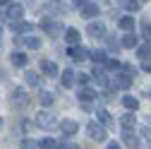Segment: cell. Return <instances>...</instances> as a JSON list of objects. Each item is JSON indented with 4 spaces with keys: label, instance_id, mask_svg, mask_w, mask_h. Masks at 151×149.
<instances>
[{
    "label": "cell",
    "instance_id": "obj_1",
    "mask_svg": "<svg viewBox=\"0 0 151 149\" xmlns=\"http://www.w3.org/2000/svg\"><path fill=\"white\" fill-rule=\"evenodd\" d=\"M36 123H39V127H43V130H53L55 125H58V120H55V116L50 113V111H41L39 118H36Z\"/></svg>",
    "mask_w": 151,
    "mask_h": 149
},
{
    "label": "cell",
    "instance_id": "obj_2",
    "mask_svg": "<svg viewBox=\"0 0 151 149\" xmlns=\"http://www.w3.org/2000/svg\"><path fill=\"white\" fill-rule=\"evenodd\" d=\"M86 132H89L91 140H96V142H103L106 135H108V132H106V127H103L101 123H89V125H86Z\"/></svg>",
    "mask_w": 151,
    "mask_h": 149
},
{
    "label": "cell",
    "instance_id": "obj_3",
    "mask_svg": "<svg viewBox=\"0 0 151 149\" xmlns=\"http://www.w3.org/2000/svg\"><path fill=\"white\" fill-rule=\"evenodd\" d=\"M41 29L48 36H60L63 34V24L60 22H53V20H41Z\"/></svg>",
    "mask_w": 151,
    "mask_h": 149
},
{
    "label": "cell",
    "instance_id": "obj_4",
    "mask_svg": "<svg viewBox=\"0 0 151 149\" xmlns=\"http://www.w3.org/2000/svg\"><path fill=\"white\" fill-rule=\"evenodd\" d=\"M67 55L72 60H77V63H84L86 58H89V51L84 48V46H70L67 48Z\"/></svg>",
    "mask_w": 151,
    "mask_h": 149
},
{
    "label": "cell",
    "instance_id": "obj_5",
    "mask_svg": "<svg viewBox=\"0 0 151 149\" xmlns=\"http://www.w3.org/2000/svg\"><path fill=\"white\" fill-rule=\"evenodd\" d=\"M5 14H7V20H22V17H24V5H19V3H10L7 10H5Z\"/></svg>",
    "mask_w": 151,
    "mask_h": 149
},
{
    "label": "cell",
    "instance_id": "obj_6",
    "mask_svg": "<svg viewBox=\"0 0 151 149\" xmlns=\"http://www.w3.org/2000/svg\"><path fill=\"white\" fill-rule=\"evenodd\" d=\"M60 130H63V135H65V137H72V135H77L79 125L74 123V120H70V118H65V120H60Z\"/></svg>",
    "mask_w": 151,
    "mask_h": 149
},
{
    "label": "cell",
    "instance_id": "obj_7",
    "mask_svg": "<svg viewBox=\"0 0 151 149\" xmlns=\"http://www.w3.org/2000/svg\"><path fill=\"white\" fill-rule=\"evenodd\" d=\"M129 84H132V74H127V72H118L115 82H113L115 89H129Z\"/></svg>",
    "mask_w": 151,
    "mask_h": 149
},
{
    "label": "cell",
    "instance_id": "obj_8",
    "mask_svg": "<svg viewBox=\"0 0 151 149\" xmlns=\"http://www.w3.org/2000/svg\"><path fill=\"white\" fill-rule=\"evenodd\" d=\"M86 34H89V36H93V39H99V36L103 39V36H106V27H103L101 22H91V24L86 27Z\"/></svg>",
    "mask_w": 151,
    "mask_h": 149
},
{
    "label": "cell",
    "instance_id": "obj_9",
    "mask_svg": "<svg viewBox=\"0 0 151 149\" xmlns=\"http://www.w3.org/2000/svg\"><path fill=\"white\" fill-rule=\"evenodd\" d=\"M96 96H99V91L91 89V87H82V89H79V101H82V103H89V101H93Z\"/></svg>",
    "mask_w": 151,
    "mask_h": 149
},
{
    "label": "cell",
    "instance_id": "obj_10",
    "mask_svg": "<svg viewBox=\"0 0 151 149\" xmlns=\"http://www.w3.org/2000/svg\"><path fill=\"white\" fill-rule=\"evenodd\" d=\"M99 12H101V7H99L96 3H86V5L82 7V17H86V20H93Z\"/></svg>",
    "mask_w": 151,
    "mask_h": 149
},
{
    "label": "cell",
    "instance_id": "obj_11",
    "mask_svg": "<svg viewBox=\"0 0 151 149\" xmlns=\"http://www.w3.org/2000/svg\"><path fill=\"white\" fill-rule=\"evenodd\" d=\"M65 41H67L70 46H77V43L82 41V34H79L77 29H72V27H70V29H65Z\"/></svg>",
    "mask_w": 151,
    "mask_h": 149
},
{
    "label": "cell",
    "instance_id": "obj_12",
    "mask_svg": "<svg viewBox=\"0 0 151 149\" xmlns=\"http://www.w3.org/2000/svg\"><path fill=\"white\" fill-rule=\"evenodd\" d=\"M137 43H139V39H137V34H132V31H127L122 36V41H120V46H125V48H137Z\"/></svg>",
    "mask_w": 151,
    "mask_h": 149
},
{
    "label": "cell",
    "instance_id": "obj_13",
    "mask_svg": "<svg viewBox=\"0 0 151 149\" xmlns=\"http://www.w3.org/2000/svg\"><path fill=\"white\" fill-rule=\"evenodd\" d=\"M122 140H125V144L129 149H139V137H134L129 130H122Z\"/></svg>",
    "mask_w": 151,
    "mask_h": 149
},
{
    "label": "cell",
    "instance_id": "obj_14",
    "mask_svg": "<svg viewBox=\"0 0 151 149\" xmlns=\"http://www.w3.org/2000/svg\"><path fill=\"white\" fill-rule=\"evenodd\" d=\"M41 70H43L46 77H55V74H58V65L50 63V60H41Z\"/></svg>",
    "mask_w": 151,
    "mask_h": 149
},
{
    "label": "cell",
    "instance_id": "obj_15",
    "mask_svg": "<svg viewBox=\"0 0 151 149\" xmlns=\"http://www.w3.org/2000/svg\"><path fill=\"white\" fill-rule=\"evenodd\" d=\"M137 125V118H134V113H125L122 118H120V127L122 130H132Z\"/></svg>",
    "mask_w": 151,
    "mask_h": 149
},
{
    "label": "cell",
    "instance_id": "obj_16",
    "mask_svg": "<svg viewBox=\"0 0 151 149\" xmlns=\"http://www.w3.org/2000/svg\"><path fill=\"white\" fill-rule=\"evenodd\" d=\"M93 80H96L101 87L110 89V84H108V77H106V70H103V67H96V70H93Z\"/></svg>",
    "mask_w": 151,
    "mask_h": 149
},
{
    "label": "cell",
    "instance_id": "obj_17",
    "mask_svg": "<svg viewBox=\"0 0 151 149\" xmlns=\"http://www.w3.org/2000/svg\"><path fill=\"white\" fill-rule=\"evenodd\" d=\"M74 80H77V74H74V70H63V87H74Z\"/></svg>",
    "mask_w": 151,
    "mask_h": 149
},
{
    "label": "cell",
    "instance_id": "obj_18",
    "mask_svg": "<svg viewBox=\"0 0 151 149\" xmlns=\"http://www.w3.org/2000/svg\"><path fill=\"white\" fill-rule=\"evenodd\" d=\"M122 106H125L127 111H137V108H139V101H137L134 96H129V94H125V96H122Z\"/></svg>",
    "mask_w": 151,
    "mask_h": 149
},
{
    "label": "cell",
    "instance_id": "obj_19",
    "mask_svg": "<svg viewBox=\"0 0 151 149\" xmlns=\"http://www.w3.org/2000/svg\"><path fill=\"white\" fill-rule=\"evenodd\" d=\"M137 55L142 60H151V43H142V46H137Z\"/></svg>",
    "mask_w": 151,
    "mask_h": 149
},
{
    "label": "cell",
    "instance_id": "obj_20",
    "mask_svg": "<svg viewBox=\"0 0 151 149\" xmlns=\"http://www.w3.org/2000/svg\"><path fill=\"white\" fill-rule=\"evenodd\" d=\"M60 144H58V140H53V137H43L41 142H39V149H58Z\"/></svg>",
    "mask_w": 151,
    "mask_h": 149
},
{
    "label": "cell",
    "instance_id": "obj_21",
    "mask_svg": "<svg viewBox=\"0 0 151 149\" xmlns=\"http://www.w3.org/2000/svg\"><path fill=\"white\" fill-rule=\"evenodd\" d=\"M120 29L122 31H132V29H134V17H120Z\"/></svg>",
    "mask_w": 151,
    "mask_h": 149
},
{
    "label": "cell",
    "instance_id": "obj_22",
    "mask_svg": "<svg viewBox=\"0 0 151 149\" xmlns=\"http://www.w3.org/2000/svg\"><path fill=\"white\" fill-rule=\"evenodd\" d=\"M96 113H99V123H101L103 127H110V125H113V118H110L108 111H96Z\"/></svg>",
    "mask_w": 151,
    "mask_h": 149
},
{
    "label": "cell",
    "instance_id": "obj_23",
    "mask_svg": "<svg viewBox=\"0 0 151 149\" xmlns=\"http://www.w3.org/2000/svg\"><path fill=\"white\" fill-rule=\"evenodd\" d=\"M12 63H14L17 67H24V65L29 63V58H27V53H12Z\"/></svg>",
    "mask_w": 151,
    "mask_h": 149
},
{
    "label": "cell",
    "instance_id": "obj_24",
    "mask_svg": "<svg viewBox=\"0 0 151 149\" xmlns=\"http://www.w3.org/2000/svg\"><path fill=\"white\" fill-rule=\"evenodd\" d=\"M139 34H142V39L149 43V41H151V24H149V22H142V24H139Z\"/></svg>",
    "mask_w": 151,
    "mask_h": 149
},
{
    "label": "cell",
    "instance_id": "obj_25",
    "mask_svg": "<svg viewBox=\"0 0 151 149\" xmlns=\"http://www.w3.org/2000/svg\"><path fill=\"white\" fill-rule=\"evenodd\" d=\"M24 46L29 51H36V48H41V39H36V36H27L24 39Z\"/></svg>",
    "mask_w": 151,
    "mask_h": 149
},
{
    "label": "cell",
    "instance_id": "obj_26",
    "mask_svg": "<svg viewBox=\"0 0 151 149\" xmlns=\"http://www.w3.org/2000/svg\"><path fill=\"white\" fill-rule=\"evenodd\" d=\"M89 58H91L93 63H101V65H103V63L108 60V55H106V51H93V53H89Z\"/></svg>",
    "mask_w": 151,
    "mask_h": 149
},
{
    "label": "cell",
    "instance_id": "obj_27",
    "mask_svg": "<svg viewBox=\"0 0 151 149\" xmlns=\"http://www.w3.org/2000/svg\"><path fill=\"white\" fill-rule=\"evenodd\" d=\"M12 101L14 103H27V91L24 89H14L12 91Z\"/></svg>",
    "mask_w": 151,
    "mask_h": 149
},
{
    "label": "cell",
    "instance_id": "obj_28",
    "mask_svg": "<svg viewBox=\"0 0 151 149\" xmlns=\"http://www.w3.org/2000/svg\"><path fill=\"white\" fill-rule=\"evenodd\" d=\"M24 80H27V84L29 87H39V74H36V72H24Z\"/></svg>",
    "mask_w": 151,
    "mask_h": 149
},
{
    "label": "cell",
    "instance_id": "obj_29",
    "mask_svg": "<svg viewBox=\"0 0 151 149\" xmlns=\"http://www.w3.org/2000/svg\"><path fill=\"white\" fill-rule=\"evenodd\" d=\"M120 5H125V7L129 10V12H137L142 3H139V0H120Z\"/></svg>",
    "mask_w": 151,
    "mask_h": 149
},
{
    "label": "cell",
    "instance_id": "obj_30",
    "mask_svg": "<svg viewBox=\"0 0 151 149\" xmlns=\"http://www.w3.org/2000/svg\"><path fill=\"white\" fill-rule=\"evenodd\" d=\"M39 99H41V103H43V106H50V103L55 101V96L50 94V91H46V89L41 91V96H39Z\"/></svg>",
    "mask_w": 151,
    "mask_h": 149
},
{
    "label": "cell",
    "instance_id": "obj_31",
    "mask_svg": "<svg viewBox=\"0 0 151 149\" xmlns=\"http://www.w3.org/2000/svg\"><path fill=\"white\" fill-rule=\"evenodd\" d=\"M12 29L14 31H31V24L29 22H17V24H12Z\"/></svg>",
    "mask_w": 151,
    "mask_h": 149
},
{
    "label": "cell",
    "instance_id": "obj_32",
    "mask_svg": "<svg viewBox=\"0 0 151 149\" xmlns=\"http://www.w3.org/2000/svg\"><path fill=\"white\" fill-rule=\"evenodd\" d=\"M101 67H103V70H120V63H118V60H106Z\"/></svg>",
    "mask_w": 151,
    "mask_h": 149
},
{
    "label": "cell",
    "instance_id": "obj_33",
    "mask_svg": "<svg viewBox=\"0 0 151 149\" xmlns=\"http://www.w3.org/2000/svg\"><path fill=\"white\" fill-rule=\"evenodd\" d=\"M43 10H46V12H60L63 7H60L58 3H46V5H43Z\"/></svg>",
    "mask_w": 151,
    "mask_h": 149
},
{
    "label": "cell",
    "instance_id": "obj_34",
    "mask_svg": "<svg viewBox=\"0 0 151 149\" xmlns=\"http://www.w3.org/2000/svg\"><path fill=\"white\" fill-rule=\"evenodd\" d=\"M22 149H39V142H34V140H24V142H22Z\"/></svg>",
    "mask_w": 151,
    "mask_h": 149
},
{
    "label": "cell",
    "instance_id": "obj_35",
    "mask_svg": "<svg viewBox=\"0 0 151 149\" xmlns=\"http://www.w3.org/2000/svg\"><path fill=\"white\" fill-rule=\"evenodd\" d=\"M72 3H74V7H79V10H82V7L89 3V0H72Z\"/></svg>",
    "mask_w": 151,
    "mask_h": 149
},
{
    "label": "cell",
    "instance_id": "obj_36",
    "mask_svg": "<svg viewBox=\"0 0 151 149\" xmlns=\"http://www.w3.org/2000/svg\"><path fill=\"white\" fill-rule=\"evenodd\" d=\"M142 70H144V72H151V60H144V63H142Z\"/></svg>",
    "mask_w": 151,
    "mask_h": 149
},
{
    "label": "cell",
    "instance_id": "obj_37",
    "mask_svg": "<svg viewBox=\"0 0 151 149\" xmlns=\"http://www.w3.org/2000/svg\"><path fill=\"white\" fill-rule=\"evenodd\" d=\"M108 43H110V48H118V39H113V36H108Z\"/></svg>",
    "mask_w": 151,
    "mask_h": 149
},
{
    "label": "cell",
    "instance_id": "obj_38",
    "mask_svg": "<svg viewBox=\"0 0 151 149\" xmlns=\"http://www.w3.org/2000/svg\"><path fill=\"white\" fill-rule=\"evenodd\" d=\"M108 149H122L120 142H108Z\"/></svg>",
    "mask_w": 151,
    "mask_h": 149
},
{
    "label": "cell",
    "instance_id": "obj_39",
    "mask_svg": "<svg viewBox=\"0 0 151 149\" xmlns=\"http://www.w3.org/2000/svg\"><path fill=\"white\" fill-rule=\"evenodd\" d=\"M89 82V74H79V84H86Z\"/></svg>",
    "mask_w": 151,
    "mask_h": 149
},
{
    "label": "cell",
    "instance_id": "obj_40",
    "mask_svg": "<svg viewBox=\"0 0 151 149\" xmlns=\"http://www.w3.org/2000/svg\"><path fill=\"white\" fill-rule=\"evenodd\" d=\"M3 5H10V0H0V7H3Z\"/></svg>",
    "mask_w": 151,
    "mask_h": 149
},
{
    "label": "cell",
    "instance_id": "obj_41",
    "mask_svg": "<svg viewBox=\"0 0 151 149\" xmlns=\"http://www.w3.org/2000/svg\"><path fill=\"white\" fill-rule=\"evenodd\" d=\"M0 127H3V118H0Z\"/></svg>",
    "mask_w": 151,
    "mask_h": 149
},
{
    "label": "cell",
    "instance_id": "obj_42",
    "mask_svg": "<svg viewBox=\"0 0 151 149\" xmlns=\"http://www.w3.org/2000/svg\"><path fill=\"white\" fill-rule=\"evenodd\" d=\"M139 3H144V0H139Z\"/></svg>",
    "mask_w": 151,
    "mask_h": 149
},
{
    "label": "cell",
    "instance_id": "obj_43",
    "mask_svg": "<svg viewBox=\"0 0 151 149\" xmlns=\"http://www.w3.org/2000/svg\"><path fill=\"white\" fill-rule=\"evenodd\" d=\"M149 120H151V118H149Z\"/></svg>",
    "mask_w": 151,
    "mask_h": 149
}]
</instances>
